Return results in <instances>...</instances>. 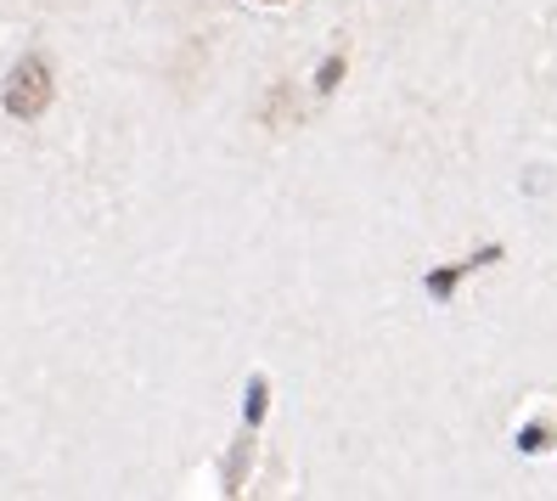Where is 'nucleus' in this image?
I'll return each instance as SVG.
<instances>
[{"mask_svg":"<svg viewBox=\"0 0 557 501\" xmlns=\"http://www.w3.org/2000/svg\"><path fill=\"white\" fill-rule=\"evenodd\" d=\"M46 102H51V74L40 69V62H23L12 90H7V108L17 119H35V113H46Z\"/></svg>","mask_w":557,"mask_h":501,"instance_id":"nucleus-1","label":"nucleus"}]
</instances>
